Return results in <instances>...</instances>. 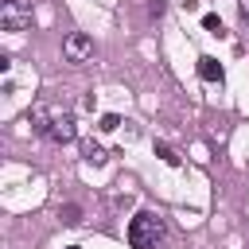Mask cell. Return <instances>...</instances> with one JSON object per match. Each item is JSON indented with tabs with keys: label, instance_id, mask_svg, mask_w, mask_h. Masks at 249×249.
I'll return each instance as SVG.
<instances>
[{
	"label": "cell",
	"instance_id": "cell-8",
	"mask_svg": "<svg viewBox=\"0 0 249 249\" xmlns=\"http://www.w3.org/2000/svg\"><path fill=\"white\" fill-rule=\"evenodd\" d=\"M156 156H160V160H163V163H179V152H175V148H171V144H163V140H160V144H156Z\"/></svg>",
	"mask_w": 249,
	"mask_h": 249
},
{
	"label": "cell",
	"instance_id": "cell-7",
	"mask_svg": "<svg viewBox=\"0 0 249 249\" xmlns=\"http://www.w3.org/2000/svg\"><path fill=\"white\" fill-rule=\"evenodd\" d=\"M58 218H62L66 226H78V222H82V206H74V202H66V206H58Z\"/></svg>",
	"mask_w": 249,
	"mask_h": 249
},
{
	"label": "cell",
	"instance_id": "cell-3",
	"mask_svg": "<svg viewBox=\"0 0 249 249\" xmlns=\"http://www.w3.org/2000/svg\"><path fill=\"white\" fill-rule=\"evenodd\" d=\"M74 136H78L74 117H70V113H51V121H47V140H51V144H70Z\"/></svg>",
	"mask_w": 249,
	"mask_h": 249
},
{
	"label": "cell",
	"instance_id": "cell-4",
	"mask_svg": "<svg viewBox=\"0 0 249 249\" xmlns=\"http://www.w3.org/2000/svg\"><path fill=\"white\" fill-rule=\"evenodd\" d=\"M62 54H66L70 62H86V58L93 54V39L82 35V31H70V35L62 39Z\"/></svg>",
	"mask_w": 249,
	"mask_h": 249
},
{
	"label": "cell",
	"instance_id": "cell-1",
	"mask_svg": "<svg viewBox=\"0 0 249 249\" xmlns=\"http://www.w3.org/2000/svg\"><path fill=\"white\" fill-rule=\"evenodd\" d=\"M160 241H163V218L152 210H140L128 222V245L132 249H156Z\"/></svg>",
	"mask_w": 249,
	"mask_h": 249
},
{
	"label": "cell",
	"instance_id": "cell-13",
	"mask_svg": "<svg viewBox=\"0 0 249 249\" xmlns=\"http://www.w3.org/2000/svg\"><path fill=\"white\" fill-rule=\"evenodd\" d=\"M66 249H78V245H66Z\"/></svg>",
	"mask_w": 249,
	"mask_h": 249
},
{
	"label": "cell",
	"instance_id": "cell-2",
	"mask_svg": "<svg viewBox=\"0 0 249 249\" xmlns=\"http://www.w3.org/2000/svg\"><path fill=\"white\" fill-rule=\"evenodd\" d=\"M0 23H4V31H31V0H4Z\"/></svg>",
	"mask_w": 249,
	"mask_h": 249
},
{
	"label": "cell",
	"instance_id": "cell-6",
	"mask_svg": "<svg viewBox=\"0 0 249 249\" xmlns=\"http://www.w3.org/2000/svg\"><path fill=\"white\" fill-rule=\"evenodd\" d=\"M82 160H86V163H105L109 156H105V148H101L97 140H82Z\"/></svg>",
	"mask_w": 249,
	"mask_h": 249
},
{
	"label": "cell",
	"instance_id": "cell-9",
	"mask_svg": "<svg viewBox=\"0 0 249 249\" xmlns=\"http://www.w3.org/2000/svg\"><path fill=\"white\" fill-rule=\"evenodd\" d=\"M202 27H206L210 35H222V19H218V16H202Z\"/></svg>",
	"mask_w": 249,
	"mask_h": 249
},
{
	"label": "cell",
	"instance_id": "cell-11",
	"mask_svg": "<svg viewBox=\"0 0 249 249\" xmlns=\"http://www.w3.org/2000/svg\"><path fill=\"white\" fill-rule=\"evenodd\" d=\"M113 206H117V210H128V206H132V195H117Z\"/></svg>",
	"mask_w": 249,
	"mask_h": 249
},
{
	"label": "cell",
	"instance_id": "cell-10",
	"mask_svg": "<svg viewBox=\"0 0 249 249\" xmlns=\"http://www.w3.org/2000/svg\"><path fill=\"white\" fill-rule=\"evenodd\" d=\"M117 124H121V117H117V113H105V117H101V128H105V132H113Z\"/></svg>",
	"mask_w": 249,
	"mask_h": 249
},
{
	"label": "cell",
	"instance_id": "cell-12",
	"mask_svg": "<svg viewBox=\"0 0 249 249\" xmlns=\"http://www.w3.org/2000/svg\"><path fill=\"white\" fill-rule=\"evenodd\" d=\"M241 19H245V23H249V0H245V4H241Z\"/></svg>",
	"mask_w": 249,
	"mask_h": 249
},
{
	"label": "cell",
	"instance_id": "cell-5",
	"mask_svg": "<svg viewBox=\"0 0 249 249\" xmlns=\"http://www.w3.org/2000/svg\"><path fill=\"white\" fill-rule=\"evenodd\" d=\"M198 78H202V82H222V66H218L210 54H202V58H198Z\"/></svg>",
	"mask_w": 249,
	"mask_h": 249
}]
</instances>
